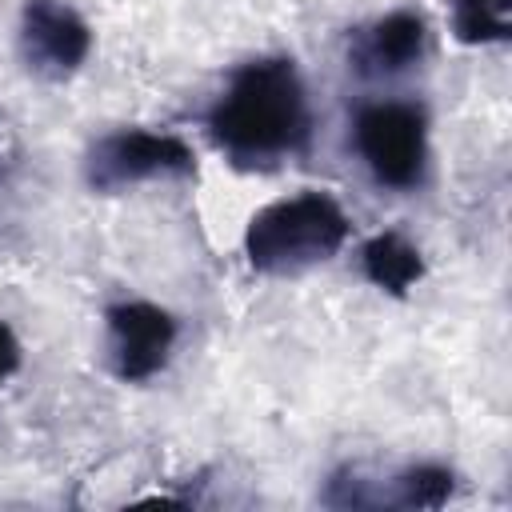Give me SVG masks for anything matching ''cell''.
<instances>
[{
    "mask_svg": "<svg viewBox=\"0 0 512 512\" xmlns=\"http://www.w3.org/2000/svg\"><path fill=\"white\" fill-rule=\"evenodd\" d=\"M428 48V20L416 8H392L352 32L348 68L360 80H392L412 72Z\"/></svg>",
    "mask_w": 512,
    "mask_h": 512,
    "instance_id": "7",
    "label": "cell"
},
{
    "mask_svg": "<svg viewBox=\"0 0 512 512\" xmlns=\"http://www.w3.org/2000/svg\"><path fill=\"white\" fill-rule=\"evenodd\" d=\"M16 44L28 72L44 80H68L92 52V28L68 0H28Z\"/></svg>",
    "mask_w": 512,
    "mask_h": 512,
    "instance_id": "6",
    "label": "cell"
},
{
    "mask_svg": "<svg viewBox=\"0 0 512 512\" xmlns=\"http://www.w3.org/2000/svg\"><path fill=\"white\" fill-rule=\"evenodd\" d=\"M352 152L380 188L416 192L428 176V112L416 100H364L348 128Z\"/></svg>",
    "mask_w": 512,
    "mask_h": 512,
    "instance_id": "3",
    "label": "cell"
},
{
    "mask_svg": "<svg viewBox=\"0 0 512 512\" xmlns=\"http://www.w3.org/2000/svg\"><path fill=\"white\" fill-rule=\"evenodd\" d=\"M360 272L380 292L404 296V292H412L424 280V256H420V248L404 232L388 228V232H376L372 240H364V248H360Z\"/></svg>",
    "mask_w": 512,
    "mask_h": 512,
    "instance_id": "9",
    "label": "cell"
},
{
    "mask_svg": "<svg viewBox=\"0 0 512 512\" xmlns=\"http://www.w3.org/2000/svg\"><path fill=\"white\" fill-rule=\"evenodd\" d=\"M456 488L452 468L444 464H408L388 480H360L364 508H440Z\"/></svg>",
    "mask_w": 512,
    "mask_h": 512,
    "instance_id": "8",
    "label": "cell"
},
{
    "mask_svg": "<svg viewBox=\"0 0 512 512\" xmlns=\"http://www.w3.org/2000/svg\"><path fill=\"white\" fill-rule=\"evenodd\" d=\"M16 368H20V340H16V332L0 320V388H4V380H8Z\"/></svg>",
    "mask_w": 512,
    "mask_h": 512,
    "instance_id": "11",
    "label": "cell"
},
{
    "mask_svg": "<svg viewBox=\"0 0 512 512\" xmlns=\"http://www.w3.org/2000/svg\"><path fill=\"white\" fill-rule=\"evenodd\" d=\"M108 328V368L124 384H144L152 380L176 348L180 324L168 308L152 300H120L104 312Z\"/></svg>",
    "mask_w": 512,
    "mask_h": 512,
    "instance_id": "5",
    "label": "cell"
},
{
    "mask_svg": "<svg viewBox=\"0 0 512 512\" xmlns=\"http://www.w3.org/2000/svg\"><path fill=\"white\" fill-rule=\"evenodd\" d=\"M352 220L332 192L300 188L252 212L244 228V256L264 276H296L332 260L348 244Z\"/></svg>",
    "mask_w": 512,
    "mask_h": 512,
    "instance_id": "2",
    "label": "cell"
},
{
    "mask_svg": "<svg viewBox=\"0 0 512 512\" xmlns=\"http://www.w3.org/2000/svg\"><path fill=\"white\" fill-rule=\"evenodd\" d=\"M212 144L248 172L296 160L312 144V100L292 56L244 60L208 108Z\"/></svg>",
    "mask_w": 512,
    "mask_h": 512,
    "instance_id": "1",
    "label": "cell"
},
{
    "mask_svg": "<svg viewBox=\"0 0 512 512\" xmlns=\"http://www.w3.org/2000/svg\"><path fill=\"white\" fill-rule=\"evenodd\" d=\"M192 172H196L192 144L164 128L104 132L84 156V180L92 192H128L136 184L180 180Z\"/></svg>",
    "mask_w": 512,
    "mask_h": 512,
    "instance_id": "4",
    "label": "cell"
},
{
    "mask_svg": "<svg viewBox=\"0 0 512 512\" xmlns=\"http://www.w3.org/2000/svg\"><path fill=\"white\" fill-rule=\"evenodd\" d=\"M452 36L460 44H504L512 36V0H452Z\"/></svg>",
    "mask_w": 512,
    "mask_h": 512,
    "instance_id": "10",
    "label": "cell"
}]
</instances>
